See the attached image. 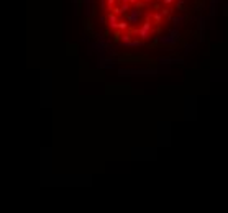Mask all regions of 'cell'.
<instances>
[{
	"mask_svg": "<svg viewBox=\"0 0 228 213\" xmlns=\"http://www.w3.org/2000/svg\"><path fill=\"white\" fill-rule=\"evenodd\" d=\"M140 17H141V10L138 8V5H135V8H131L128 13L125 15V18L130 21V25H131V27H136V25H138Z\"/></svg>",
	"mask_w": 228,
	"mask_h": 213,
	"instance_id": "cell-1",
	"label": "cell"
},
{
	"mask_svg": "<svg viewBox=\"0 0 228 213\" xmlns=\"http://www.w3.org/2000/svg\"><path fill=\"white\" fill-rule=\"evenodd\" d=\"M118 21H120V18H118L117 13L108 12V15H107V23H108V27L113 28V30H118Z\"/></svg>",
	"mask_w": 228,
	"mask_h": 213,
	"instance_id": "cell-2",
	"label": "cell"
},
{
	"mask_svg": "<svg viewBox=\"0 0 228 213\" xmlns=\"http://www.w3.org/2000/svg\"><path fill=\"white\" fill-rule=\"evenodd\" d=\"M130 27H131V25H130L128 20H120L118 21V30H122V31H128Z\"/></svg>",
	"mask_w": 228,
	"mask_h": 213,
	"instance_id": "cell-3",
	"label": "cell"
},
{
	"mask_svg": "<svg viewBox=\"0 0 228 213\" xmlns=\"http://www.w3.org/2000/svg\"><path fill=\"white\" fill-rule=\"evenodd\" d=\"M153 21H154V25H159L163 21V13H153Z\"/></svg>",
	"mask_w": 228,
	"mask_h": 213,
	"instance_id": "cell-4",
	"label": "cell"
},
{
	"mask_svg": "<svg viewBox=\"0 0 228 213\" xmlns=\"http://www.w3.org/2000/svg\"><path fill=\"white\" fill-rule=\"evenodd\" d=\"M140 44H141L140 39H131V43H130L128 46H140Z\"/></svg>",
	"mask_w": 228,
	"mask_h": 213,
	"instance_id": "cell-5",
	"label": "cell"
},
{
	"mask_svg": "<svg viewBox=\"0 0 228 213\" xmlns=\"http://www.w3.org/2000/svg\"><path fill=\"white\" fill-rule=\"evenodd\" d=\"M173 2H174V0H163V3H164V5H171Z\"/></svg>",
	"mask_w": 228,
	"mask_h": 213,
	"instance_id": "cell-6",
	"label": "cell"
},
{
	"mask_svg": "<svg viewBox=\"0 0 228 213\" xmlns=\"http://www.w3.org/2000/svg\"><path fill=\"white\" fill-rule=\"evenodd\" d=\"M141 2H144V3H149V2H151V0H141Z\"/></svg>",
	"mask_w": 228,
	"mask_h": 213,
	"instance_id": "cell-7",
	"label": "cell"
}]
</instances>
